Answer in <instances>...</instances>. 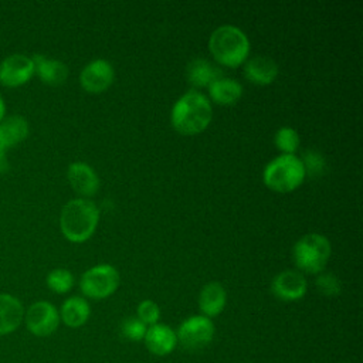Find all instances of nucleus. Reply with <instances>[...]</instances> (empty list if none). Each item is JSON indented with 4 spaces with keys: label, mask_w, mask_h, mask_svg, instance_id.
Listing matches in <instances>:
<instances>
[{
    "label": "nucleus",
    "mask_w": 363,
    "mask_h": 363,
    "mask_svg": "<svg viewBox=\"0 0 363 363\" xmlns=\"http://www.w3.org/2000/svg\"><path fill=\"white\" fill-rule=\"evenodd\" d=\"M213 119V106L208 98L190 89L173 105L170 112L172 126L182 135L190 136L203 132Z\"/></svg>",
    "instance_id": "f257e3e1"
},
{
    "label": "nucleus",
    "mask_w": 363,
    "mask_h": 363,
    "mask_svg": "<svg viewBox=\"0 0 363 363\" xmlns=\"http://www.w3.org/2000/svg\"><path fill=\"white\" fill-rule=\"evenodd\" d=\"M99 208L84 197L72 199L64 204L60 214V228L62 235L75 244L88 241L98 225Z\"/></svg>",
    "instance_id": "f03ea898"
},
{
    "label": "nucleus",
    "mask_w": 363,
    "mask_h": 363,
    "mask_svg": "<svg viewBox=\"0 0 363 363\" xmlns=\"http://www.w3.org/2000/svg\"><path fill=\"white\" fill-rule=\"evenodd\" d=\"M208 50L218 64L235 68L248 60L250 40L237 26L224 24L211 33Z\"/></svg>",
    "instance_id": "7ed1b4c3"
},
{
    "label": "nucleus",
    "mask_w": 363,
    "mask_h": 363,
    "mask_svg": "<svg viewBox=\"0 0 363 363\" xmlns=\"http://www.w3.org/2000/svg\"><path fill=\"white\" fill-rule=\"evenodd\" d=\"M305 169L295 155H279L267 163L262 180L268 189L277 193H289L305 180Z\"/></svg>",
    "instance_id": "20e7f679"
},
{
    "label": "nucleus",
    "mask_w": 363,
    "mask_h": 363,
    "mask_svg": "<svg viewBox=\"0 0 363 363\" xmlns=\"http://www.w3.org/2000/svg\"><path fill=\"white\" fill-rule=\"evenodd\" d=\"M332 254L330 241L318 233L302 235L292 248V258L299 271L306 274H320Z\"/></svg>",
    "instance_id": "39448f33"
},
{
    "label": "nucleus",
    "mask_w": 363,
    "mask_h": 363,
    "mask_svg": "<svg viewBox=\"0 0 363 363\" xmlns=\"http://www.w3.org/2000/svg\"><path fill=\"white\" fill-rule=\"evenodd\" d=\"M119 286V272L111 264H99L86 269L79 281L81 292L91 299H105Z\"/></svg>",
    "instance_id": "423d86ee"
},
{
    "label": "nucleus",
    "mask_w": 363,
    "mask_h": 363,
    "mask_svg": "<svg viewBox=\"0 0 363 363\" xmlns=\"http://www.w3.org/2000/svg\"><path fill=\"white\" fill-rule=\"evenodd\" d=\"M214 323L204 315H194L184 319L177 332V343L180 342L186 350L197 352L208 346L214 337Z\"/></svg>",
    "instance_id": "0eeeda50"
},
{
    "label": "nucleus",
    "mask_w": 363,
    "mask_h": 363,
    "mask_svg": "<svg viewBox=\"0 0 363 363\" xmlns=\"http://www.w3.org/2000/svg\"><path fill=\"white\" fill-rule=\"evenodd\" d=\"M26 326L30 333L38 337L52 335L60 325V313L48 301H37L24 311Z\"/></svg>",
    "instance_id": "6e6552de"
},
{
    "label": "nucleus",
    "mask_w": 363,
    "mask_h": 363,
    "mask_svg": "<svg viewBox=\"0 0 363 363\" xmlns=\"http://www.w3.org/2000/svg\"><path fill=\"white\" fill-rule=\"evenodd\" d=\"M115 79V69L108 60L96 58L88 62L81 74L79 84L89 94H101L106 91Z\"/></svg>",
    "instance_id": "1a4fd4ad"
},
{
    "label": "nucleus",
    "mask_w": 363,
    "mask_h": 363,
    "mask_svg": "<svg viewBox=\"0 0 363 363\" xmlns=\"http://www.w3.org/2000/svg\"><path fill=\"white\" fill-rule=\"evenodd\" d=\"M34 75L31 57L24 54H11L0 62V84L7 88H16L27 84Z\"/></svg>",
    "instance_id": "9d476101"
},
{
    "label": "nucleus",
    "mask_w": 363,
    "mask_h": 363,
    "mask_svg": "<svg viewBox=\"0 0 363 363\" xmlns=\"http://www.w3.org/2000/svg\"><path fill=\"white\" fill-rule=\"evenodd\" d=\"M306 278L302 272L295 269H286L279 272L271 282V292L274 294V296L285 302L302 299L306 294Z\"/></svg>",
    "instance_id": "9b49d317"
},
{
    "label": "nucleus",
    "mask_w": 363,
    "mask_h": 363,
    "mask_svg": "<svg viewBox=\"0 0 363 363\" xmlns=\"http://www.w3.org/2000/svg\"><path fill=\"white\" fill-rule=\"evenodd\" d=\"M67 177L71 187L84 199L96 194L99 189V177L92 166L84 162H72L68 166Z\"/></svg>",
    "instance_id": "f8f14e48"
},
{
    "label": "nucleus",
    "mask_w": 363,
    "mask_h": 363,
    "mask_svg": "<svg viewBox=\"0 0 363 363\" xmlns=\"http://www.w3.org/2000/svg\"><path fill=\"white\" fill-rule=\"evenodd\" d=\"M147 350L156 356H166L177 346L176 332L163 323H156L147 328L143 337Z\"/></svg>",
    "instance_id": "ddd939ff"
},
{
    "label": "nucleus",
    "mask_w": 363,
    "mask_h": 363,
    "mask_svg": "<svg viewBox=\"0 0 363 363\" xmlns=\"http://www.w3.org/2000/svg\"><path fill=\"white\" fill-rule=\"evenodd\" d=\"M34 64V74L47 85H61L68 78V67L55 58H48L44 54H34L31 57Z\"/></svg>",
    "instance_id": "4468645a"
},
{
    "label": "nucleus",
    "mask_w": 363,
    "mask_h": 363,
    "mask_svg": "<svg viewBox=\"0 0 363 363\" xmlns=\"http://www.w3.org/2000/svg\"><path fill=\"white\" fill-rule=\"evenodd\" d=\"M30 133L28 121L21 115L4 116L0 121V149L9 150L27 139Z\"/></svg>",
    "instance_id": "2eb2a0df"
},
{
    "label": "nucleus",
    "mask_w": 363,
    "mask_h": 363,
    "mask_svg": "<svg viewBox=\"0 0 363 363\" xmlns=\"http://www.w3.org/2000/svg\"><path fill=\"white\" fill-rule=\"evenodd\" d=\"M244 75L255 85H268L275 81L278 65L269 57L257 55L244 62Z\"/></svg>",
    "instance_id": "dca6fc26"
},
{
    "label": "nucleus",
    "mask_w": 363,
    "mask_h": 363,
    "mask_svg": "<svg viewBox=\"0 0 363 363\" xmlns=\"http://www.w3.org/2000/svg\"><path fill=\"white\" fill-rule=\"evenodd\" d=\"M225 303L227 292L220 282L211 281L201 288L199 294V308L201 315L207 318L218 316L224 311Z\"/></svg>",
    "instance_id": "f3484780"
},
{
    "label": "nucleus",
    "mask_w": 363,
    "mask_h": 363,
    "mask_svg": "<svg viewBox=\"0 0 363 363\" xmlns=\"http://www.w3.org/2000/svg\"><path fill=\"white\" fill-rule=\"evenodd\" d=\"M24 319V306L10 294H0V336L14 332Z\"/></svg>",
    "instance_id": "a211bd4d"
},
{
    "label": "nucleus",
    "mask_w": 363,
    "mask_h": 363,
    "mask_svg": "<svg viewBox=\"0 0 363 363\" xmlns=\"http://www.w3.org/2000/svg\"><path fill=\"white\" fill-rule=\"evenodd\" d=\"M60 320L68 328H79L86 323L91 315V306L82 296H69L60 309Z\"/></svg>",
    "instance_id": "6ab92c4d"
},
{
    "label": "nucleus",
    "mask_w": 363,
    "mask_h": 363,
    "mask_svg": "<svg viewBox=\"0 0 363 363\" xmlns=\"http://www.w3.org/2000/svg\"><path fill=\"white\" fill-rule=\"evenodd\" d=\"M186 75L190 85L196 88H203V86H208L211 82L221 78L223 72L210 61L204 58H194L189 62Z\"/></svg>",
    "instance_id": "aec40b11"
},
{
    "label": "nucleus",
    "mask_w": 363,
    "mask_h": 363,
    "mask_svg": "<svg viewBox=\"0 0 363 363\" xmlns=\"http://www.w3.org/2000/svg\"><path fill=\"white\" fill-rule=\"evenodd\" d=\"M208 94L218 105H234L242 96V85L233 78L221 77L208 85Z\"/></svg>",
    "instance_id": "412c9836"
},
{
    "label": "nucleus",
    "mask_w": 363,
    "mask_h": 363,
    "mask_svg": "<svg viewBox=\"0 0 363 363\" xmlns=\"http://www.w3.org/2000/svg\"><path fill=\"white\" fill-rule=\"evenodd\" d=\"M299 135L291 126H281L274 135V143L281 155H294L299 147Z\"/></svg>",
    "instance_id": "4be33fe9"
},
{
    "label": "nucleus",
    "mask_w": 363,
    "mask_h": 363,
    "mask_svg": "<svg viewBox=\"0 0 363 363\" xmlns=\"http://www.w3.org/2000/svg\"><path fill=\"white\" fill-rule=\"evenodd\" d=\"M45 284L55 294H67L74 285V275L67 268H55L47 274Z\"/></svg>",
    "instance_id": "5701e85b"
},
{
    "label": "nucleus",
    "mask_w": 363,
    "mask_h": 363,
    "mask_svg": "<svg viewBox=\"0 0 363 363\" xmlns=\"http://www.w3.org/2000/svg\"><path fill=\"white\" fill-rule=\"evenodd\" d=\"M301 162L303 164L305 174L311 177H319L326 172V159L318 150L308 149L306 152H303Z\"/></svg>",
    "instance_id": "b1692460"
},
{
    "label": "nucleus",
    "mask_w": 363,
    "mask_h": 363,
    "mask_svg": "<svg viewBox=\"0 0 363 363\" xmlns=\"http://www.w3.org/2000/svg\"><path fill=\"white\" fill-rule=\"evenodd\" d=\"M146 330H147V326L143 322H140L136 316H128L121 323L122 336L126 337L128 340H132V342L143 340V337L146 335Z\"/></svg>",
    "instance_id": "393cba45"
},
{
    "label": "nucleus",
    "mask_w": 363,
    "mask_h": 363,
    "mask_svg": "<svg viewBox=\"0 0 363 363\" xmlns=\"http://www.w3.org/2000/svg\"><path fill=\"white\" fill-rule=\"evenodd\" d=\"M318 291L325 296H336L342 291V284L339 278L332 272H320L315 281Z\"/></svg>",
    "instance_id": "a878e982"
},
{
    "label": "nucleus",
    "mask_w": 363,
    "mask_h": 363,
    "mask_svg": "<svg viewBox=\"0 0 363 363\" xmlns=\"http://www.w3.org/2000/svg\"><path fill=\"white\" fill-rule=\"evenodd\" d=\"M138 319L140 322H143L146 326H152L156 325L159 322L160 318V308L155 301L150 299H145L138 305Z\"/></svg>",
    "instance_id": "bb28decb"
},
{
    "label": "nucleus",
    "mask_w": 363,
    "mask_h": 363,
    "mask_svg": "<svg viewBox=\"0 0 363 363\" xmlns=\"http://www.w3.org/2000/svg\"><path fill=\"white\" fill-rule=\"evenodd\" d=\"M10 170V162L7 157V150L0 149V174H4Z\"/></svg>",
    "instance_id": "cd10ccee"
},
{
    "label": "nucleus",
    "mask_w": 363,
    "mask_h": 363,
    "mask_svg": "<svg viewBox=\"0 0 363 363\" xmlns=\"http://www.w3.org/2000/svg\"><path fill=\"white\" fill-rule=\"evenodd\" d=\"M6 116V102L3 99V96L0 95V121Z\"/></svg>",
    "instance_id": "c85d7f7f"
}]
</instances>
